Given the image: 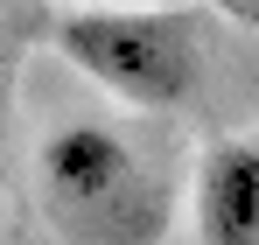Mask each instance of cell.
<instances>
[{"label":"cell","instance_id":"6da1fadb","mask_svg":"<svg viewBox=\"0 0 259 245\" xmlns=\"http://www.w3.org/2000/svg\"><path fill=\"white\" fill-rule=\"evenodd\" d=\"M35 196L63 245H154L175 210L161 168L105 119H63L35 147Z\"/></svg>","mask_w":259,"mask_h":245},{"label":"cell","instance_id":"7a4b0ae2","mask_svg":"<svg viewBox=\"0 0 259 245\" xmlns=\"http://www.w3.org/2000/svg\"><path fill=\"white\" fill-rule=\"evenodd\" d=\"M56 49L133 112H175L203 77L189 14H168L154 0H84L56 21Z\"/></svg>","mask_w":259,"mask_h":245},{"label":"cell","instance_id":"3957f363","mask_svg":"<svg viewBox=\"0 0 259 245\" xmlns=\"http://www.w3.org/2000/svg\"><path fill=\"white\" fill-rule=\"evenodd\" d=\"M196 245H259V140H210L203 147Z\"/></svg>","mask_w":259,"mask_h":245},{"label":"cell","instance_id":"277c9868","mask_svg":"<svg viewBox=\"0 0 259 245\" xmlns=\"http://www.w3.org/2000/svg\"><path fill=\"white\" fill-rule=\"evenodd\" d=\"M224 21H238V28H259V0H210Z\"/></svg>","mask_w":259,"mask_h":245},{"label":"cell","instance_id":"5b68a950","mask_svg":"<svg viewBox=\"0 0 259 245\" xmlns=\"http://www.w3.org/2000/svg\"><path fill=\"white\" fill-rule=\"evenodd\" d=\"M0 119H7V56H0Z\"/></svg>","mask_w":259,"mask_h":245}]
</instances>
